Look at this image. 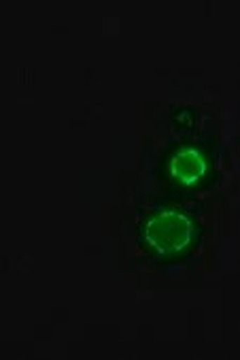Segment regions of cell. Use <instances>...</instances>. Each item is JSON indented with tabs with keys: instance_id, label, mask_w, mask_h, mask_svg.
Here are the masks:
<instances>
[{
	"instance_id": "2",
	"label": "cell",
	"mask_w": 240,
	"mask_h": 360,
	"mask_svg": "<svg viewBox=\"0 0 240 360\" xmlns=\"http://www.w3.org/2000/svg\"><path fill=\"white\" fill-rule=\"evenodd\" d=\"M204 173L206 158L194 148H183L171 160V175L183 186H196L204 177Z\"/></svg>"
},
{
	"instance_id": "1",
	"label": "cell",
	"mask_w": 240,
	"mask_h": 360,
	"mask_svg": "<svg viewBox=\"0 0 240 360\" xmlns=\"http://www.w3.org/2000/svg\"><path fill=\"white\" fill-rule=\"evenodd\" d=\"M194 237V224L187 215L177 213V211H162L153 215L145 226V241L147 245L162 254H179L183 252Z\"/></svg>"
}]
</instances>
